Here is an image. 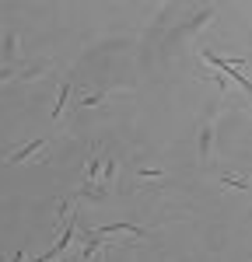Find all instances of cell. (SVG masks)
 Returning a JSON list of instances; mask_svg holds the SVG:
<instances>
[{
	"instance_id": "1",
	"label": "cell",
	"mask_w": 252,
	"mask_h": 262,
	"mask_svg": "<svg viewBox=\"0 0 252 262\" xmlns=\"http://www.w3.org/2000/svg\"><path fill=\"white\" fill-rule=\"evenodd\" d=\"M46 147H49L46 140H32V143H25V147H18V150H11V154L4 158V164H18V161H28V158H42Z\"/></svg>"
},
{
	"instance_id": "2",
	"label": "cell",
	"mask_w": 252,
	"mask_h": 262,
	"mask_svg": "<svg viewBox=\"0 0 252 262\" xmlns=\"http://www.w3.org/2000/svg\"><path fill=\"white\" fill-rule=\"evenodd\" d=\"M210 143H214V122H203V129H200V161H210Z\"/></svg>"
},
{
	"instance_id": "3",
	"label": "cell",
	"mask_w": 252,
	"mask_h": 262,
	"mask_svg": "<svg viewBox=\"0 0 252 262\" xmlns=\"http://www.w3.org/2000/svg\"><path fill=\"white\" fill-rule=\"evenodd\" d=\"M70 84H60V98H56V108H53V122H60L63 119V108H67V101H70Z\"/></svg>"
},
{
	"instance_id": "4",
	"label": "cell",
	"mask_w": 252,
	"mask_h": 262,
	"mask_svg": "<svg viewBox=\"0 0 252 262\" xmlns=\"http://www.w3.org/2000/svg\"><path fill=\"white\" fill-rule=\"evenodd\" d=\"M84 182H88V185H95V182H98V154H91V158H88V168H84Z\"/></svg>"
},
{
	"instance_id": "5",
	"label": "cell",
	"mask_w": 252,
	"mask_h": 262,
	"mask_svg": "<svg viewBox=\"0 0 252 262\" xmlns=\"http://www.w3.org/2000/svg\"><path fill=\"white\" fill-rule=\"evenodd\" d=\"M224 185H238V189H249L252 182H249V179H242V175H224Z\"/></svg>"
},
{
	"instance_id": "6",
	"label": "cell",
	"mask_w": 252,
	"mask_h": 262,
	"mask_svg": "<svg viewBox=\"0 0 252 262\" xmlns=\"http://www.w3.org/2000/svg\"><path fill=\"white\" fill-rule=\"evenodd\" d=\"M112 179H116V161L109 158V161H105V179L102 182H112Z\"/></svg>"
}]
</instances>
